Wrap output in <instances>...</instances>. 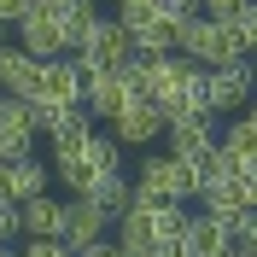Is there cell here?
<instances>
[{"mask_svg": "<svg viewBox=\"0 0 257 257\" xmlns=\"http://www.w3.org/2000/svg\"><path fill=\"white\" fill-rule=\"evenodd\" d=\"M164 141H170V152H181V158H205L210 146H216V117L210 111L164 117Z\"/></svg>", "mask_w": 257, "mask_h": 257, "instance_id": "9", "label": "cell"}, {"mask_svg": "<svg viewBox=\"0 0 257 257\" xmlns=\"http://www.w3.org/2000/svg\"><path fill=\"white\" fill-rule=\"evenodd\" d=\"M35 64H41V59H30L18 41H12V47H0V94H6V99H30Z\"/></svg>", "mask_w": 257, "mask_h": 257, "instance_id": "16", "label": "cell"}, {"mask_svg": "<svg viewBox=\"0 0 257 257\" xmlns=\"http://www.w3.org/2000/svg\"><path fill=\"white\" fill-rule=\"evenodd\" d=\"M234 6H240V0H199V12H205V18H228Z\"/></svg>", "mask_w": 257, "mask_h": 257, "instance_id": "21", "label": "cell"}, {"mask_svg": "<svg viewBox=\"0 0 257 257\" xmlns=\"http://www.w3.org/2000/svg\"><path fill=\"white\" fill-rule=\"evenodd\" d=\"M257 94V70L251 59H234V64H216V70H205V111H245Z\"/></svg>", "mask_w": 257, "mask_h": 257, "instance_id": "7", "label": "cell"}, {"mask_svg": "<svg viewBox=\"0 0 257 257\" xmlns=\"http://www.w3.org/2000/svg\"><path fill=\"white\" fill-rule=\"evenodd\" d=\"M128 53H135V47H128V35H123V24H117V12H111V18L99 12L94 24L76 35V53H70V59H76L82 70H117Z\"/></svg>", "mask_w": 257, "mask_h": 257, "instance_id": "6", "label": "cell"}, {"mask_svg": "<svg viewBox=\"0 0 257 257\" xmlns=\"http://www.w3.org/2000/svg\"><path fill=\"white\" fill-rule=\"evenodd\" d=\"M30 6H35V0H0V30H18Z\"/></svg>", "mask_w": 257, "mask_h": 257, "instance_id": "19", "label": "cell"}, {"mask_svg": "<svg viewBox=\"0 0 257 257\" xmlns=\"http://www.w3.org/2000/svg\"><path fill=\"white\" fill-rule=\"evenodd\" d=\"M105 228H111V216L99 205H88V199H70V210H64V245L70 251H82V245L105 240Z\"/></svg>", "mask_w": 257, "mask_h": 257, "instance_id": "15", "label": "cell"}, {"mask_svg": "<svg viewBox=\"0 0 257 257\" xmlns=\"http://www.w3.org/2000/svg\"><path fill=\"white\" fill-rule=\"evenodd\" d=\"M181 222H187V210H181V205H164V199H141V193H128V205L117 210V228H123V240H117V245H146V251L176 245Z\"/></svg>", "mask_w": 257, "mask_h": 257, "instance_id": "3", "label": "cell"}, {"mask_svg": "<svg viewBox=\"0 0 257 257\" xmlns=\"http://www.w3.org/2000/svg\"><path fill=\"white\" fill-rule=\"evenodd\" d=\"M176 257H234V245H228V234L210 222L205 210H199V216H187V222H181V234H176Z\"/></svg>", "mask_w": 257, "mask_h": 257, "instance_id": "13", "label": "cell"}, {"mask_svg": "<svg viewBox=\"0 0 257 257\" xmlns=\"http://www.w3.org/2000/svg\"><path fill=\"white\" fill-rule=\"evenodd\" d=\"M176 53H181L187 64H199V70H216V64L245 59L234 24H228V18H205V12H193V18L176 24Z\"/></svg>", "mask_w": 257, "mask_h": 257, "instance_id": "2", "label": "cell"}, {"mask_svg": "<svg viewBox=\"0 0 257 257\" xmlns=\"http://www.w3.org/2000/svg\"><path fill=\"white\" fill-rule=\"evenodd\" d=\"M111 141H117V146H141V152H152V146L164 141V111L152 105V99H128L123 111L111 117Z\"/></svg>", "mask_w": 257, "mask_h": 257, "instance_id": "8", "label": "cell"}, {"mask_svg": "<svg viewBox=\"0 0 257 257\" xmlns=\"http://www.w3.org/2000/svg\"><path fill=\"white\" fill-rule=\"evenodd\" d=\"M216 152L228 164H257V123L251 117H234L228 128H216Z\"/></svg>", "mask_w": 257, "mask_h": 257, "instance_id": "17", "label": "cell"}, {"mask_svg": "<svg viewBox=\"0 0 257 257\" xmlns=\"http://www.w3.org/2000/svg\"><path fill=\"white\" fill-rule=\"evenodd\" d=\"M117 24H123L128 47L152 59V53H176V24L152 6V0H117Z\"/></svg>", "mask_w": 257, "mask_h": 257, "instance_id": "5", "label": "cell"}, {"mask_svg": "<svg viewBox=\"0 0 257 257\" xmlns=\"http://www.w3.org/2000/svg\"><path fill=\"white\" fill-rule=\"evenodd\" d=\"M228 24H234V35H240V53L251 59L257 53V0H240V6L228 12Z\"/></svg>", "mask_w": 257, "mask_h": 257, "instance_id": "18", "label": "cell"}, {"mask_svg": "<svg viewBox=\"0 0 257 257\" xmlns=\"http://www.w3.org/2000/svg\"><path fill=\"white\" fill-rule=\"evenodd\" d=\"M64 210H70V199L35 193V199L18 205V234H30V240H64Z\"/></svg>", "mask_w": 257, "mask_h": 257, "instance_id": "10", "label": "cell"}, {"mask_svg": "<svg viewBox=\"0 0 257 257\" xmlns=\"http://www.w3.org/2000/svg\"><path fill=\"white\" fill-rule=\"evenodd\" d=\"M47 164L41 158H30V152H24V158H6L0 164V193H6V199H12V205H24V199H35V193H47Z\"/></svg>", "mask_w": 257, "mask_h": 257, "instance_id": "14", "label": "cell"}, {"mask_svg": "<svg viewBox=\"0 0 257 257\" xmlns=\"http://www.w3.org/2000/svg\"><path fill=\"white\" fill-rule=\"evenodd\" d=\"M141 199H164V205H187L199 199V158H181V152H146L141 170H135V187Z\"/></svg>", "mask_w": 257, "mask_h": 257, "instance_id": "1", "label": "cell"}, {"mask_svg": "<svg viewBox=\"0 0 257 257\" xmlns=\"http://www.w3.org/2000/svg\"><path fill=\"white\" fill-rule=\"evenodd\" d=\"M18 257H70V245H64V240H30Z\"/></svg>", "mask_w": 257, "mask_h": 257, "instance_id": "20", "label": "cell"}, {"mask_svg": "<svg viewBox=\"0 0 257 257\" xmlns=\"http://www.w3.org/2000/svg\"><path fill=\"white\" fill-rule=\"evenodd\" d=\"M240 117H251V123H257V94H251V105H245V111H240Z\"/></svg>", "mask_w": 257, "mask_h": 257, "instance_id": "24", "label": "cell"}, {"mask_svg": "<svg viewBox=\"0 0 257 257\" xmlns=\"http://www.w3.org/2000/svg\"><path fill=\"white\" fill-rule=\"evenodd\" d=\"M70 257H117V245L111 240H94V245H82V251H70Z\"/></svg>", "mask_w": 257, "mask_h": 257, "instance_id": "22", "label": "cell"}, {"mask_svg": "<svg viewBox=\"0 0 257 257\" xmlns=\"http://www.w3.org/2000/svg\"><path fill=\"white\" fill-rule=\"evenodd\" d=\"M135 99V88L123 82V70H82V105L94 117H117Z\"/></svg>", "mask_w": 257, "mask_h": 257, "instance_id": "11", "label": "cell"}, {"mask_svg": "<svg viewBox=\"0 0 257 257\" xmlns=\"http://www.w3.org/2000/svg\"><path fill=\"white\" fill-rule=\"evenodd\" d=\"M35 141V111L24 105V99H6L0 94V164L6 158H24Z\"/></svg>", "mask_w": 257, "mask_h": 257, "instance_id": "12", "label": "cell"}, {"mask_svg": "<svg viewBox=\"0 0 257 257\" xmlns=\"http://www.w3.org/2000/svg\"><path fill=\"white\" fill-rule=\"evenodd\" d=\"M234 257H257V245H234Z\"/></svg>", "mask_w": 257, "mask_h": 257, "instance_id": "23", "label": "cell"}, {"mask_svg": "<svg viewBox=\"0 0 257 257\" xmlns=\"http://www.w3.org/2000/svg\"><path fill=\"white\" fill-rule=\"evenodd\" d=\"M30 111H76L82 105V64L64 53V59H41L30 82Z\"/></svg>", "mask_w": 257, "mask_h": 257, "instance_id": "4", "label": "cell"}]
</instances>
